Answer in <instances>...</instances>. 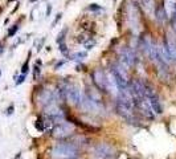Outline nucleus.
<instances>
[{
  "label": "nucleus",
  "mask_w": 176,
  "mask_h": 159,
  "mask_svg": "<svg viewBox=\"0 0 176 159\" xmlns=\"http://www.w3.org/2000/svg\"><path fill=\"white\" fill-rule=\"evenodd\" d=\"M85 45H86V49H91V48L95 45V40H89Z\"/></svg>",
  "instance_id": "nucleus-23"
},
{
  "label": "nucleus",
  "mask_w": 176,
  "mask_h": 159,
  "mask_svg": "<svg viewBox=\"0 0 176 159\" xmlns=\"http://www.w3.org/2000/svg\"><path fill=\"white\" fill-rule=\"evenodd\" d=\"M78 149L72 143H57L52 150V155L60 159H70L75 158Z\"/></svg>",
  "instance_id": "nucleus-3"
},
{
  "label": "nucleus",
  "mask_w": 176,
  "mask_h": 159,
  "mask_svg": "<svg viewBox=\"0 0 176 159\" xmlns=\"http://www.w3.org/2000/svg\"><path fill=\"white\" fill-rule=\"evenodd\" d=\"M53 135L56 138H60V139H64V138L69 137L73 131V126L70 123H66V122H62V123H58V125L54 126L53 130Z\"/></svg>",
  "instance_id": "nucleus-8"
},
{
  "label": "nucleus",
  "mask_w": 176,
  "mask_h": 159,
  "mask_svg": "<svg viewBox=\"0 0 176 159\" xmlns=\"http://www.w3.org/2000/svg\"><path fill=\"white\" fill-rule=\"evenodd\" d=\"M24 80H25V74H21L19 78H17V80H16V85L23 84V82H24Z\"/></svg>",
  "instance_id": "nucleus-25"
},
{
  "label": "nucleus",
  "mask_w": 176,
  "mask_h": 159,
  "mask_svg": "<svg viewBox=\"0 0 176 159\" xmlns=\"http://www.w3.org/2000/svg\"><path fill=\"white\" fill-rule=\"evenodd\" d=\"M168 16H167V13H166V10H164V7H162V6H159L155 10V19L158 20L159 23H163L164 20L167 19Z\"/></svg>",
  "instance_id": "nucleus-13"
},
{
  "label": "nucleus",
  "mask_w": 176,
  "mask_h": 159,
  "mask_svg": "<svg viewBox=\"0 0 176 159\" xmlns=\"http://www.w3.org/2000/svg\"><path fill=\"white\" fill-rule=\"evenodd\" d=\"M151 45H152V41H151L150 36H146L144 39H142L140 40V45L139 47L142 48V50L146 53V54H150V49H151Z\"/></svg>",
  "instance_id": "nucleus-12"
},
{
  "label": "nucleus",
  "mask_w": 176,
  "mask_h": 159,
  "mask_svg": "<svg viewBox=\"0 0 176 159\" xmlns=\"http://www.w3.org/2000/svg\"><path fill=\"white\" fill-rule=\"evenodd\" d=\"M50 12H52V6L49 4V6L47 7V16H49V15H50Z\"/></svg>",
  "instance_id": "nucleus-26"
},
{
  "label": "nucleus",
  "mask_w": 176,
  "mask_h": 159,
  "mask_svg": "<svg viewBox=\"0 0 176 159\" xmlns=\"http://www.w3.org/2000/svg\"><path fill=\"white\" fill-rule=\"evenodd\" d=\"M0 74H1V72H0Z\"/></svg>",
  "instance_id": "nucleus-31"
},
{
  "label": "nucleus",
  "mask_w": 176,
  "mask_h": 159,
  "mask_svg": "<svg viewBox=\"0 0 176 159\" xmlns=\"http://www.w3.org/2000/svg\"><path fill=\"white\" fill-rule=\"evenodd\" d=\"M60 50L64 53V54H68V48H66L65 43H61L60 44Z\"/></svg>",
  "instance_id": "nucleus-24"
},
{
  "label": "nucleus",
  "mask_w": 176,
  "mask_h": 159,
  "mask_svg": "<svg viewBox=\"0 0 176 159\" xmlns=\"http://www.w3.org/2000/svg\"><path fill=\"white\" fill-rule=\"evenodd\" d=\"M97 151L101 155H110L111 154V149L109 146H106V145H99L97 147Z\"/></svg>",
  "instance_id": "nucleus-17"
},
{
  "label": "nucleus",
  "mask_w": 176,
  "mask_h": 159,
  "mask_svg": "<svg viewBox=\"0 0 176 159\" xmlns=\"http://www.w3.org/2000/svg\"><path fill=\"white\" fill-rule=\"evenodd\" d=\"M116 110L125 119L132 121V118H134V102H132V97L130 94L129 89L119 93L118 100H116Z\"/></svg>",
  "instance_id": "nucleus-1"
},
{
  "label": "nucleus",
  "mask_w": 176,
  "mask_h": 159,
  "mask_svg": "<svg viewBox=\"0 0 176 159\" xmlns=\"http://www.w3.org/2000/svg\"><path fill=\"white\" fill-rule=\"evenodd\" d=\"M166 7H164V10H166V13L168 17H171V15H172L173 10H175L176 7V0H166Z\"/></svg>",
  "instance_id": "nucleus-15"
},
{
  "label": "nucleus",
  "mask_w": 176,
  "mask_h": 159,
  "mask_svg": "<svg viewBox=\"0 0 176 159\" xmlns=\"http://www.w3.org/2000/svg\"><path fill=\"white\" fill-rule=\"evenodd\" d=\"M164 44H166V47H167V49H168V52H170V56L172 57V60H176V40H175V37H173L171 33H168Z\"/></svg>",
  "instance_id": "nucleus-9"
},
{
  "label": "nucleus",
  "mask_w": 176,
  "mask_h": 159,
  "mask_svg": "<svg viewBox=\"0 0 176 159\" xmlns=\"http://www.w3.org/2000/svg\"><path fill=\"white\" fill-rule=\"evenodd\" d=\"M144 94H146L147 102H148V105H150L152 113H154V114H162L163 107H162V103H160V101H159V98H158L155 90L152 89V86L144 84Z\"/></svg>",
  "instance_id": "nucleus-4"
},
{
  "label": "nucleus",
  "mask_w": 176,
  "mask_h": 159,
  "mask_svg": "<svg viewBox=\"0 0 176 159\" xmlns=\"http://www.w3.org/2000/svg\"><path fill=\"white\" fill-rule=\"evenodd\" d=\"M40 66H38V64L37 65L35 66V68H33V78H35V80H37L38 78V76H40Z\"/></svg>",
  "instance_id": "nucleus-18"
},
{
  "label": "nucleus",
  "mask_w": 176,
  "mask_h": 159,
  "mask_svg": "<svg viewBox=\"0 0 176 159\" xmlns=\"http://www.w3.org/2000/svg\"><path fill=\"white\" fill-rule=\"evenodd\" d=\"M86 56H88L86 52H75L73 54H70V60H73V61H82Z\"/></svg>",
  "instance_id": "nucleus-16"
},
{
  "label": "nucleus",
  "mask_w": 176,
  "mask_h": 159,
  "mask_svg": "<svg viewBox=\"0 0 176 159\" xmlns=\"http://www.w3.org/2000/svg\"><path fill=\"white\" fill-rule=\"evenodd\" d=\"M93 81H94V84L97 85V87L99 89V90L107 92L109 89H110L109 80H107L105 72H102L101 69H97V70H94V72H93Z\"/></svg>",
  "instance_id": "nucleus-6"
},
{
  "label": "nucleus",
  "mask_w": 176,
  "mask_h": 159,
  "mask_svg": "<svg viewBox=\"0 0 176 159\" xmlns=\"http://www.w3.org/2000/svg\"><path fill=\"white\" fill-rule=\"evenodd\" d=\"M81 106L82 109H85L86 112H95V110H98V101H94L91 100L90 97H84V100L81 101Z\"/></svg>",
  "instance_id": "nucleus-10"
},
{
  "label": "nucleus",
  "mask_w": 176,
  "mask_h": 159,
  "mask_svg": "<svg viewBox=\"0 0 176 159\" xmlns=\"http://www.w3.org/2000/svg\"><path fill=\"white\" fill-rule=\"evenodd\" d=\"M40 102L42 103V105H45V106H48V105H50V103H54V94L52 93L50 90H42L40 93Z\"/></svg>",
  "instance_id": "nucleus-11"
},
{
  "label": "nucleus",
  "mask_w": 176,
  "mask_h": 159,
  "mask_svg": "<svg viewBox=\"0 0 176 159\" xmlns=\"http://www.w3.org/2000/svg\"><path fill=\"white\" fill-rule=\"evenodd\" d=\"M65 33H66V29H64V31L58 34V37H57V43H58V44L64 43V36H65Z\"/></svg>",
  "instance_id": "nucleus-20"
},
{
  "label": "nucleus",
  "mask_w": 176,
  "mask_h": 159,
  "mask_svg": "<svg viewBox=\"0 0 176 159\" xmlns=\"http://www.w3.org/2000/svg\"><path fill=\"white\" fill-rule=\"evenodd\" d=\"M119 60L123 66H132L136 63V56L130 48H121L119 49Z\"/></svg>",
  "instance_id": "nucleus-7"
},
{
  "label": "nucleus",
  "mask_w": 176,
  "mask_h": 159,
  "mask_svg": "<svg viewBox=\"0 0 176 159\" xmlns=\"http://www.w3.org/2000/svg\"><path fill=\"white\" fill-rule=\"evenodd\" d=\"M17 29H19V27H17V25H13L12 28H11L10 31H8V36H10V37H12L13 34H15L16 32H17Z\"/></svg>",
  "instance_id": "nucleus-19"
},
{
  "label": "nucleus",
  "mask_w": 176,
  "mask_h": 159,
  "mask_svg": "<svg viewBox=\"0 0 176 159\" xmlns=\"http://www.w3.org/2000/svg\"><path fill=\"white\" fill-rule=\"evenodd\" d=\"M154 4H155L154 0H142V7H143L144 12L148 13V15H152V12H154L155 8Z\"/></svg>",
  "instance_id": "nucleus-14"
},
{
  "label": "nucleus",
  "mask_w": 176,
  "mask_h": 159,
  "mask_svg": "<svg viewBox=\"0 0 176 159\" xmlns=\"http://www.w3.org/2000/svg\"><path fill=\"white\" fill-rule=\"evenodd\" d=\"M70 159H75V158H70Z\"/></svg>",
  "instance_id": "nucleus-30"
},
{
  "label": "nucleus",
  "mask_w": 176,
  "mask_h": 159,
  "mask_svg": "<svg viewBox=\"0 0 176 159\" xmlns=\"http://www.w3.org/2000/svg\"><path fill=\"white\" fill-rule=\"evenodd\" d=\"M111 74H113L114 82H115L116 87L119 89V92L129 89V76H127V72L122 64H114L111 66Z\"/></svg>",
  "instance_id": "nucleus-2"
},
{
  "label": "nucleus",
  "mask_w": 176,
  "mask_h": 159,
  "mask_svg": "<svg viewBox=\"0 0 176 159\" xmlns=\"http://www.w3.org/2000/svg\"><path fill=\"white\" fill-rule=\"evenodd\" d=\"M127 21H129L130 28L138 33L139 32V25H140V16H139L138 7L135 4H130L127 7Z\"/></svg>",
  "instance_id": "nucleus-5"
},
{
  "label": "nucleus",
  "mask_w": 176,
  "mask_h": 159,
  "mask_svg": "<svg viewBox=\"0 0 176 159\" xmlns=\"http://www.w3.org/2000/svg\"><path fill=\"white\" fill-rule=\"evenodd\" d=\"M28 69H29V65H28V60H27V61L24 63V65H23V68H21V73L23 74H27Z\"/></svg>",
  "instance_id": "nucleus-22"
},
{
  "label": "nucleus",
  "mask_w": 176,
  "mask_h": 159,
  "mask_svg": "<svg viewBox=\"0 0 176 159\" xmlns=\"http://www.w3.org/2000/svg\"><path fill=\"white\" fill-rule=\"evenodd\" d=\"M36 122H37V123H36V127H37L38 130H41V131L44 130V122H42V119H37Z\"/></svg>",
  "instance_id": "nucleus-21"
},
{
  "label": "nucleus",
  "mask_w": 176,
  "mask_h": 159,
  "mask_svg": "<svg viewBox=\"0 0 176 159\" xmlns=\"http://www.w3.org/2000/svg\"><path fill=\"white\" fill-rule=\"evenodd\" d=\"M89 10H99V7H97V4H91L89 7Z\"/></svg>",
  "instance_id": "nucleus-27"
},
{
  "label": "nucleus",
  "mask_w": 176,
  "mask_h": 159,
  "mask_svg": "<svg viewBox=\"0 0 176 159\" xmlns=\"http://www.w3.org/2000/svg\"><path fill=\"white\" fill-rule=\"evenodd\" d=\"M12 110H13V106H11L10 109H8V112H7V114H11V113H12Z\"/></svg>",
  "instance_id": "nucleus-28"
},
{
  "label": "nucleus",
  "mask_w": 176,
  "mask_h": 159,
  "mask_svg": "<svg viewBox=\"0 0 176 159\" xmlns=\"http://www.w3.org/2000/svg\"><path fill=\"white\" fill-rule=\"evenodd\" d=\"M3 50H4V49H3V47L0 45V53H3Z\"/></svg>",
  "instance_id": "nucleus-29"
}]
</instances>
